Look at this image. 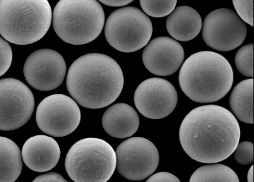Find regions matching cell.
<instances>
[{
	"instance_id": "cell-21",
	"label": "cell",
	"mask_w": 254,
	"mask_h": 182,
	"mask_svg": "<svg viewBox=\"0 0 254 182\" xmlns=\"http://www.w3.org/2000/svg\"><path fill=\"white\" fill-rule=\"evenodd\" d=\"M140 6L146 15L163 18L170 15L176 8V0H140Z\"/></svg>"
},
{
	"instance_id": "cell-14",
	"label": "cell",
	"mask_w": 254,
	"mask_h": 182,
	"mask_svg": "<svg viewBox=\"0 0 254 182\" xmlns=\"http://www.w3.org/2000/svg\"><path fill=\"white\" fill-rule=\"evenodd\" d=\"M143 62L148 71L160 76H171L182 66L185 58L181 43L169 37L150 41L143 51Z\"/></svg>"
},
{
	"instance_id": "cell-10",
	"label": "cell",
	"mask_w": 254,
	"mask_h": 182,
	"mask_svg": "<svg viewBox=\"0 0 254 182\" xmlns=\"http://www.w3.org/2000/svg\"><path fill=\"white\" fill-rule=\"evenodd\" d=\"M202 28L206 44L214 50L224 52L239 47L247 35L246 24L229 8L211 12L203 21Z\"/></svg>"
},
{
	"instance_id": "cell-3",
	"label": "cell",
	"mask_w": 254,
	"mask_h": 182,
	"mask_svg": "<svg viewBox=\"0 0 254 182\" xmlns=\"http://www.w3.org/2000/svg\"><path fill=\"white\" fill-rule=\"evenodd\" d=\"M179 83L193 101L209 104L226 96L234 83V71L225 57L214 51H200L181 66Z\"/></svg>"
},
{
	"instance_id": "cell-25",
	"label": "cell",
	"mask_w": 254,
	"mask_h": 182,
	"mask_svg": "<svg viewBox=\"0 0 254 182\" xmlns=\"http://www.w3.org/2000/svg\"><path fill=\"white\" fill-rule=\"evenodd\" d=\"M0 76H3L10 68L13 61V51L8 41L0 38Z\"/></svg>"
},
{
	"instance_id": "cell-20",
	"label": "cell",
	"mask_w": 254,
	"mask_h": 182,
	"mask_svg": "<svg viewBox=\"0 0 254 182\" xmlns=\"http://www.w3.org/2000/svg\"><path fill=\"white\" fill-rule=\"evenodd\" d=\"M190 182H239L238 175L225 165L211 163L199 167L191 176Z\"/></svg>"
},
{
	"instance_id": "cell-26",
	"label": "cell",
	"mask_w": 254,
	"mask_h": 182,
	"mask_svg": "<svg viewBox=\"0 0 254 182\" xmlns=\"http://www.w3.org/2000/svg\"><path fill=\"white\" fill-rule=\"evenodd\" d=\"M148 182H180L178 177L166 172H160L151 175L147 179Z\"/></svg>"
},
{
	"instance_id": "cell-17",
	"label": "cell",
	"mask_w": 254,
	"mask_h": 182,
	"mask_svg": "<svg viewBox=\"0 0 254 182\" xmlns=\"http://www.w3.org/2000/svg\"><path fill=\"white\" fill-rule=\"evenodd\" d=\"M203 27L199 13L187 6L176 8L166 20L168 33L175 40L187 42L195 38Z\"/></svg>"
},
{
	"instance_id": "cell-29",
	"label": "cell",
	"mask_w": 254,
	"mask_h": 182,
	"mask_svg": "<svg viewBox=\"0 0 254 182\" xmlns=\"http://www.w3.org/2000/svg\"><path fill=\"white\" fill-rule=\"evenodd\" d=\"M248 182H254V167L251 166L250 169H249V172H248Z\"/></svg>"
},
{
	"instance_id": "cell-19",
	"label": "cell",
	"mask_w": 254,
	"mask_h": 182,
	"mask_svg": "<svg viewBox=\"0 0 254 182\" xmlns=\"http://www.w3.org/2000/svg\"><path fill=\"white\" fill-rule=\"evenodd\" d=\"M1 171L0 182H13L18 179L23 169L21 151L18 145L5 136H0Z\"/></svg>"
},
{
	"instance_id": "cell-27",
	"label": "cell",
	"mask_w": 254,
	"mask_h": 182,
	"mask_svg": "<svg viewBox=\"0 0 254 182\" xmlns=\"http://www.w3.org/2000/svg\"><path fill=\"white\" fill-rule=\"evenodd\" d=\"M66 181L61 175L57 172H48L45 174L40 175L33 180V182H66Z\"/></svg>"
},
{
	"instance_id": "cell-15",
	"label": "cell",
	"mask_w": 254,
	"mask_h": 182,
	"mask_svg": "<svg viewBox=\"0 0 254 182\" xmlns=\"http://www.w3.org/2000/svg\"><path fill=\"white\" fill-rule=\"evenodd\" d=\"M61 151L58 142L48 135H35L26 141L22 157L26 166L34 172H48L59 162Z\"/></svg>"
},
{
	"instance_id": "cell-22",
	"label": "cell",
	"mask_w": 254,
	"mask_h": 182,
	"mask_svg": "<svg viewBox=\"0 0 254 182\" xmlns=\"http://www.w3.org/2000/svg\"><path fill=\"white\" fill-rule=\"evenodd\" d=\"M254 44L249 43L239 49L235 56V66L238 71L249 78L254 77Z\"/></svg>"
},
{
	"instance_id": "cell-5",
	"label": "cell",
	"mask_w": 254,
	"mask_h": 182,
	"mask_svg": "<svg viewBox=\"0 0 254 182\" xmlns=\"http://www.w3.org/2000/svg\"><path fill=\"white\" fill-rule=\"evenodd\" d=\"M53 26L62 40L73 45L94 41L105 26V13L96 0H61L53 12Z\"/></svg>"
},
{
	"instance_id": "cell-9",
	"label": "cell",
	"mask_w": 254,
	"mask_h": 182,
	"mask_svg": "<svg viewBox=\"0 0 254 182\" xmlns=\"http://www.w3.org/2000/svg\"><path fill=\"white\" fill-rule=\"evenodd\" d=\"M117 172L131 181H141L157 169L160 156L150 140L135 136L125 140L116 150Z\"/></svg>"
},
{
	"instance_id": "cell-12",
	"label": "cell",
	"mask_w": 254,
	"mask_h": 182,
	"mask_svg": "<svg viewBox=\"0 0 254 182\" xmlns=\"http://www.w3.org/2000/svg\"><path fill=\"white\" fill-rule=\"evenodd\" d=\"M138 111L150 119H164L176 109L177 92L173 85L165 79H147L138 86L134 97Z\"/></svg>"
},
{
	"instance_id": "cell-11",
	"label": "cell",
	"mask_w": 254,
	"mask_h": 182,
	"mask_svg": "<svg viewBox=\"0 0 254 182\" xmlns=\"http://www.w3.org/2000/svg\"><path fill=\"white\" fill-rule=\"evenodd\" d=\"M2 131L15 130L30 119L35 100L33 93L25 84L14 78H3L0 81Z\"/></svg>"
},
{
	"instance_id": "cell-13",
	"label": "cell",
	"mask_w": 254,
	"mask_h": 182,
	"mask_svg": "<svg viewBox=\"0 0 254 182\" xmlns=\"http://www.w3.org/2000/svg\"><path fill=\"white\" fill-rule=\"evenodd\" d=\"M23 74L26 81L36 90L53 91L61 86L66 77V61L54 50L41 49L26 60Z\"/></svg>"
},
{
	"instance_id": "cell-7",
	"label": "cell",
	"mask_w": 254,
	"mask_h": 182,
	"mask_svg": "<svg viewBox=\"0 0 254 182\" xmlns=\"http://www.w3.org/2000/svg\"><path fill=\"white\" fill-rule=\"evenodd\" d=\"M107 43L117 51L131 53L145 47L152 36L151 20L135 7H126L112 12L104 28Z\"/></svg>"
},
{
	"instance_id": "cell-8",
	"label": "cell",
	"mask_w": 254,
	"mask_h": 182,
	"mask_svg": "<svg viewBox=\"0 0 254 182\" xmlns=\"http://www.w3.org/2000/svg\"><path fill=\"white\" fill-rule=\"evenodd\" d=\"M78 104L64 94H53L38 104L36 122L41 131L53 136H67L81 122Z\"/></svg>"
},
{
	"instance_id": "cell-16",
	"label": "cell",
	"mask_w": 254,
	"mask_h": 182,
	"mask_svg": "<svg viewBox=\"0 0 254 182\" xmlns=\"http://www.w3.org/2000/svg\"><path fill=\"white\" fill-rule=\"evenodd\" d=\"M102 126L112 137L127 138L137 131L140 118L137 112L129 104H113L105 111L102 116Z\"/></svg>"
},
{
	"instance_id": "cell-24",
	"label": "cell",
	"mask_w": 254,
	"mask_h": 182,
	"mask_svg": "<svg viewBox=\"0 0 254 182\" xmlns=\"http://www.w3.org/2000/svg\"><path fill=\"white\" fill-rule=\"evenodd\" d=\"M234 155L239 164H251L254 162V145L250 142H240L234 150Z\"/></svg>"
},
{
	"instance_id": "cell-1",
	"label": "cell",
	"mask_w": 254,
	"mask_h": 182,
	"mask_svg": "<svg viewBox=\"0 0 254 182\" xmlns=\"http://www.w3.org/2000/svg\"><path fill=\"white\" fill-rule=\"evenodd\" d=\"M239 122L224 107L207 104L191 110L181 123L180 142L189 157L206 164L229 158L239 143Z\"/></svg>"
},
{
	"instance_id": "cell-28",
	"label": "cell",
	"mask_w": 254,
	"mask_h": 182,
	"mask_svg": "<svg viewBox=\"0 0 254 182\" xmlns=\"http://www.w3.org/2000/svg\"><path fill=\"white\" fill-rule=\"evenodd\" d=\"M100 2L110 7H123L132 3L133 0H101Z\"/></svg>"
},
{
	"instance_id": "cell-23",
	"label": "cell",
	"mask_w": 254,
	"mask_h": 182,
	"mask_svg": "<svg viewBox=\"0 0 254 182\" xmlns=\"http://www.w3.org/2000/svg\"><path fill=\"white\" fill-rule=\"evenodd\" d=\"M253 0H234V4L237 15L239 16L244 23L249 25L254 26V18H253Z\"/></svg>"
},
{
	"instance_id": "cell-18",
	"label": "cell",
	"mask_w": 254,
	"mask_h": 182,
	"mask_svg": "<svg viewBox=\"0 0 254 182\" xmlns=\"http://www.w3.org/2000/svg\"><path fill=\"white\" fill-rule=\"evenodd\" d=\"M253 94L254 79L249 78L238 84L229 98V105L234 116L245 124H254Z\"/></svg>"
},
{
	"instance_id": "cell-2",
	"label": "cell",
	"mask_w": 254,
	"mask_h": 182,
	"mask_svg": "<svg viewBox=\"0 0 254 182\" xmlns=\"http://www.w3.org/2000/svg\"><path fill=\"white\" fill-rule=\"evenodd\" d=\"M124 76L112 57L90 53L79 57L67 72L66 87L81 106L98 109L113 104L122 93Z\"/></svg>"
},
{
	"instance_id": "cell-4",
	"label": "cell",
	"mask_w": 254,
	"mask_h": 182,
	"mask_svg": "<svg viewBox=\"0 0 254 182\" xmlns=\"http://www.w3.org/2000/svg\"><path fill=\"white\" fill-rule=\"evenodd\" d=\"M53 20L48 0H1L0 33L17 45H29L44 38Z\"/></svg>"
},
{
	"instance_id": "cell-6",
	"label": "cell",
	"mask_w": 254,
	"mask_h": 182,
	"mask_svg": "<svg viewBox=\"0 0 254 182\" xmlns=\"http://www.w3.org/2000/svg\"><path fill=\"white\" fill-rule=\"evenodd\" d=\"M117 167V156L104 140L87 137L70 148L65 161L66 171L76 182H107Z\"/></svg>"
}]
</instances>
